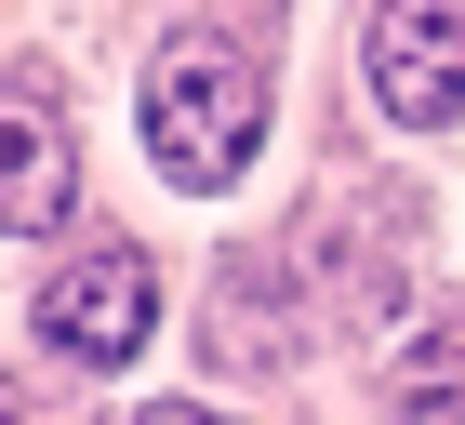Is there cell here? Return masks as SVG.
Masks as SVG:
<instances>
[{
	"mask_svg": "<svg viewBox=\"0 0 465 425\" xmlns=\"http://www.w3.org/2000/svg\"><path fill=\"white\" fill-rule=\"evenodd\" d=\"M252 146H266V67L240 40H160V67H146V160H160V186L226 200L252 173Z\"/></svg>",
	"mask_w": 465,
	"mask_h": 425,
	"instance_id": "1",
	"label": "cell"
},
{
	"mask_svg": "<svg viewBox=\"0 0 465 425\" xmlns=\"http://www.w3.org/2000/svg\"><path fill=\"white\" fill-rule=\"evenodd\" d=\"M146 332H160V266H146L134 240H94L80 266L40 280V346L80 359V372H120Z\"/></svg>",
	"mask_w": 465,
	"mask_h": 425,
	"instance_id": "2",
	"label": "cell"
},
{
	"mask_svg": "<svg viewBox=\"0 0 465 425\" xmlns=\"http://www.w3.org/2000/svg\"><path fill=\"white\" fill-rule=\"evenodd\" d=\"M359 67H372V106L412 120V133L465 120V0H372Z\"/></svg>",
	"mask_w": 465,
	"mask_h": 425,
	"instance_id": "3",
	"label": "cell"
},
{
	"mask_svg": "<svg viewBox=\"0 0 465 425\" xmlns=\"http://www.w3.org/2000/svg\"><path fill=\"white\" fill-rule=\"evenodd\" d=\"M67 200H80V133L54 106V80H0V226L40 240Z\"/></svg>",
	"mask_w": 465,
	"mask_h": 425,
	"instance_id": "4",
	"label": "cell"
},
{
	"mask_svg": "<svg viewBox=\"0 0 465 425\" xmlns=\"http://www.w3.org/2000/svg\"><path fill=\"white\" fill-rule=\"evenodd\" d=\"M386 412L399 425H465V319H426L386 372Z\"/></svg>",
	"mask_w": 465,
	"mask_h": 425,
	"instance_id": "5",
	"label": "cell"
},
{
	"mask_svg": "<svg viewBox=\"0 0 465 425\" xmlns=\"http://www.w3.org/2000/svg\"><path fill=\"white\" fill-rule=\"evenodd\" d=\"M134 425H226V412H186V399H146Z\"/></svg>",
	"mask_w": 465,
	"mask_h": 425,
	"instance_id": "6",
	"label": "cell"
},
{
	"mask_svg": "<svg viewBox=\"0 0 465 425\" xmlns=\"http://www.w3.org/2000/svg\"><path fill=\"white\" fill-rule=\"evenodd\" d=\"M0 425H27V399H14V386H0Z\"/></svg>",
	"mask_w": 465,
	"mask_h": 425,
	"instance_id": "7",
	"label": "cell"
}]
</instances>
